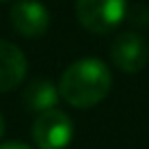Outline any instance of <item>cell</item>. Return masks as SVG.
<instances>
[{"instance_id":"obj_4","label":"cell","mask_w":149,"mask_h":149,"mask_svg":"<svg viewBox=\"0 0 149 149\" xmlns=\"http://www.w3.org/2000/svg\"><path fill=\"white\" fill-rule=\"evenodd\" d=\"M110 58L121 71L125 74H136L147 65L149 61V48L145 39L136 33H121L112 41Z\"/></svg>"},{"instance_id":"obj_10","label":"cell","mask_w":149,"mask_h":149,"mask_svg":"<svg viewBox=\"0 0 149 149\" xmlns=\"http://www.w3.org/2000/svg\"><path fill=\"white\" fill-rule=\"evenodd\" d=\"M0 2H4V0H0Z\"/></svg>"},{"instance_id":"obj_2","label":"cell","mask_w":149,"mask_h":149,"mask_svg":"<svg viewBox=\"0 0 149 149\" xmlns=\"http://www.w3.org/2000/svg\"><path fill=\"white\" fill-rule=\"evenodd\" d=\"M127 0H78L76 15L89 33L106 35L123 22Z\"/></svg>"},{"instance_id":"obj_3","label":"cell","mask_w":149,"mask_h":149,"mask_svg":"<svg viewBox=\"0 0 149 149\" xmlns=\"http://www.w3.org/2000/svg\"><path fill=\"white\" fill-rule=\"evenodd\" d=\"M74 138V123L61 110H45L33 123V141L39 149H65Z\"/></svg>"},{"instance_id":"obj_9","label":"cell","mask_w":149,"mask_h":149,"mask_svg":"<svg viewBox=\"0 0 149 149\" xmlns=\"http://www.w3.org/2000/svg\"><path fill=\"white\" fill-rule=\"evenodd\" d=\"M4 134V119H2V115H0V138H2Z\"/></svg>"},{"instance_id":"obj_8","label":"cell","mask_w":149,"mask_h":149,"mask_svg":"<svg viewBox=\"0 0 149 149\" xmlns=\"http://www.w3.org/2000/svg\"><path fill=\"white\" fill-rule=\"evenodd\" d=\"M0 149H30V147L24 143H4V145H0Z\"/></svg>"},{"instance_id":"obj_5","label":"cell","mask_w":149,"mask_h":149,"mask_svg":"<svg viewBox=\"0 0 149 149\" xmlns=\"http://www.w3.org/2000/svg\"><path fill=\"white\" fill-rule=\"evenodd\" d=\"M11 24L24 37H41L50 26V13L37 0H19L11 9Z\"/></svg>"},{"instance_id":"obj_1","label":"cell","mask_w":149,"mask_h":149,"mask_svg":"<svg viewBox=\"0 0 149 149\" xmlns=\"http://www.w3.org/2000/svg\"><path fill=\"white\" fill-rule=\"evenodd\" d=\"M112 74L102 61L82 58L63 71L58 95L76 108H93L110 93Z\"/></svg>"},{"instance_id":"obj_7","label":"cell","mask_w":149,"mask_h":149,"mask_svg":"<svg viewBox=\"0 0 149 149\" xmlns=\"http://www.w3.org/2000/svg\"><path fill=\"white\" fill-rule=\"evenodd\" d=\"M24 106L33 112H45V110H52L56 104H58L61 95H58V89L54 86V82L50 80H35L24 89Z\"/></svg>"},{"instance_id":"obj_6","label":"cell","mask_w":149,"mask_h":149,"mask_svg":"<svg viewBox=\"0 0 149 149\" xmlns=\"http://www.w3.org/2000/svg\"><path fill=\"white\" fill-rule=\"evenodd\" d=\"M26 76V56L17 45L0 41V93L13 91Z\"/></svg>"}]
</instances>
